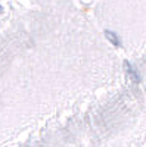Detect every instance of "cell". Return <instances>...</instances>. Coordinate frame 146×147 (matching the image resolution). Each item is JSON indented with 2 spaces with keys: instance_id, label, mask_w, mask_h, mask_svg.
<instances>
[{
  "instance_id": "obj_1",
  "label": "cell",
  "mask_w": 146,
  "mask_h": 147,
  "mask_svg": "<svg viewBox=\"0 0 146 147\" xmlns=\"http://www.w3.org/2000/svg\"><path fill=\"white\" fill-rule=\"evenodd\" d=\"M124 66H126V71H127V74L131 77V80L134 81V82H140V77H139V74H137V71L133 68L131 65H130V62H124Z\"/></svg>"
},
{
  "instance_id": "obj_2",
  "label": "cell",
  "mask_w": 146,
  "mask_h": 147,
  "mask_svg": "<svg viewBox=\"0 0 146 147\" xmlns=\"http://www.w3.org/2000/svg\"><path fill=\"white\" fill-rule=\"evenodd\" d=\"M105 35H106V38L111 41L115 47H121V41H120L118 35H117L115 32H112V31H105Z\"/></svg>"
},
{
  "instance_id": "obj_3",
  "label": "cell",
  "mask_w": 146,
  "mask_h": 147,
  "mask_svg": "<svg viewBox=\"0 0 146 147\" xmlns=\"http://www.w3.org/2000/svg\"><path fill=\"white\" fill-rule=\"evenodd\" d=\"M2 12H3V9H2V6H0V13H2Z\"/></svg>"
}]
</instances>
